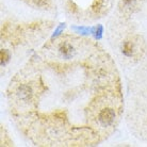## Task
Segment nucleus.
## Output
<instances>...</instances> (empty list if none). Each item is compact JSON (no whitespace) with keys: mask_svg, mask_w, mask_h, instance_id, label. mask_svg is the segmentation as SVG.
Wrapping results in <instances>:
<instances>
[{"mask_svg":"<svg viewBox=\"0 0 147 147\" xmlns=\"http://www.w3.org/2000/svg\"><path fill=\"white\" fill-rule=\"evenodd\" d=\"M67 7H68V9L70 10V12H71V13H77V12H78V7L71 0H68Z\"/></svg>","mask_w":147,"mask_h":147,"instance_id":"nucleus-6","label":"nucleus"},{"mask_svg":"<svg viewBox=\"0 0 147 147\" xmlns=\"http://www.w3.org/2000/svg\"><path fill=\"white\" fill-rule=\"evenodd\" d=\"M142 1L143 0H121L119 9L123 13H132L139 9Z\"/></svg>","mask_w":147,"mask_h":147,"instance_id":"nucleus-2","label":"nucleus"},{"mask_svg":"<svg viewBox=\"0 0 147 147\" xmlns=\"http://www.w3.org/2000/svg\"><path fill=\"white\" fill-rule=\"evenodd\" d=\"M25 1L36 7H47L50 4V0H25Z\"/></svg>","mask_w":147,"mask_h":147,"instance_id":"nucleus-4","label":"nucleus"},{"mask_svg":"<svg viewBox=\"0 0 147 147\" xmlns=\"http://www.w3.org/2000/svg\"><path fill=\"white\" fill-rule=\"evenodd\" d=\"M0 59H1V64H2V65L5 64V63L9 61V59H10V55L7 53V50L1 49V51H0Z\"/></svg>","mask_w":147,"mask_h":147,"instance_id":"nucleus-5","label":"nucleus"},{"mask_svg":"<svg viewBox=\"0 0 147 147\" xmlns=\"http://www.w3.org/2000/svg\"><path fill=\"white\" fill-rule=\"evenodd\" d=\"M108 0H93V3L91 5V10L95 14H101L105 11V7L107 4Z\"/></svg>","mask_w":147,"mask_h":147,"instance_id":"nucleus-3","label":"nucleus"},{"mask_svg":"<svg viewBox=\"0 0 147 147\" xmlns=\"http://www.w3.org/2000/svg\"><path fill=\"white\" fill-rule=\"evenodd\" d=\"M143 40H141L140 36H133L126 40L123 43L121 51L128 58H139L142 55L144 51V48L142 47Z\"/></svg>","mask_w":147,"mask_h":147,"instance_id":"nucleus-1","label":"nucleus"}]
</instances>
